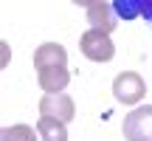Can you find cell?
Instances as JSON below:
<instances>
[{"mask_svg": "<svg viewBox=\"0 0 152 141\" xmlns=\"http://www.w3.org/2000/svg\"><path fill=\"white\" fill-rule=\"evenodd\" d=\"M79 48L90 62H110L115 57V45H113V40H110V34L107 31H96V28L82 34Z\"/></svg>", "mask_w": 152, "mask_h": 141, "instance_id": "obj_1", "label": "cell"}, {"mask_svg": "<svg viewBox=\"0 0 152 141\" xmlns=\"http://www.w3.org/2000/svg\"><path fill=\"white\" fill-rule=\"evenodd\" d=\"M113 96L118 99L121 104H138L147 96V85H144L141 73H135V70H121L113 79Z\"/></svg>", "mask_w": 152, "mask_h": 141, "instance_id": "obj_2", "label": "cell"}, {"mask_svg": "<svg viewBox=\"0 0 152 141\" xmlns=\"http://www.w3.org/2000/svg\"><path fill=\"white\" fill-rule=\"evenodd\" d=\"M127 141H152V104L147 107H135L121 124Z\"/></svg>", "mask_w": 152, "mask_h": 141, "instance_id": "obj_3", "label": "cell"}, {"mask_svg": "<svg viewBox=\"0 0 152 141\" xmlns=\"http://www.w3.org/2000/svg\"><path fill=\"white\" fill-rule=\"evenodd\" d=\"M39 116L56 119V121H62V124H68V121H73V116H76V104H73L71 96H65V93H59V96H42L39 99Z\"/></svg>", "mask_w": 152, "mask_h": 141, "instance_id": "obj_4", "label": "cell"}, {"mask_svg": "<svg viewBox=\"0 0 152 141\" xmlns=\"http://www.w3.org/2000/svg\"><path fill=\"white\" fill-rule=\"evenodd\" d=\"M82 9H87V20H90V26L96 28V31H113L115 26V11H113V3H102V0H85L82 3Z\"/></svg>", "mask_w": 152, "mask_h": 141, "instance_id": "obj_5", "label": "cell"}, {"mask_svg": "<svg viewBox=\"0 0 152 141\" xmlns=\"http://www.w3.org/2000/svg\"><path fill=\"white\" fill-rule=\"evenodd\" d=\"M34 68L45 70V68H68V51L59 43H42L34 51Z\"/></svg>", "mask_w": 152, "mask_h": 141, "instance_id": "obj_6", "label": "cell"}, {"mask_svg": "<svg viewBox=\"0 0 152 141\" xmlns=\"http://www.w3.org/2000/svg\"><path fill=\"white\" fill-rule=\"evenodd\" d=\"M37 82H39V87L45 90V96H59V93H65L68 82H71V70H68V68L37 70Z\"/></svg>", "mask_w": 152, "mask_h": 141, "instance_id": "obj_7", "label": "cell"}, {"mask_svg": "<svg viewBox=\"0 0 152 141\" xmlns=\"http://www.w3.org/2000/svg\"><path fill=\"white\" fill-rule=\"evenodd\" d=\"M115 17L121 20H132V17H144L152 26V0H115L113 3Z\"/></svg>", "mask_w": 152, "mask_h": 141, "instance_id": "obj_8", "label": "cell"}, {"mask_svg": "<svg viewBox=\"0 0 152 141\" xmlns=\"http://www.w3.org/2000/svg\"><path fill=\"white\" fill-rule=\"evenodd\" d=\"M37 133H39L42 141H68V127L62 124V121H56V119H45V116H39Z\"/></svg>", "mask_w": 152, "mask_h": 141, "instance_id": "obj_9", "label": "cell"}, {"mask_svg": "<svg viewBox=\"0 0 152 141\" xmlns=\"http://www.w3.org/2000/svg\"><path fill=\"white\" fill-rule=\"evenodd\" d=\"M0 141H37V133L26 124H14V127H6L0 133Z\"/></svg>", "mask_w": 152, "mask_h": 141, "instance_id": "obj_10", "label": "cell"}]
</instances>
